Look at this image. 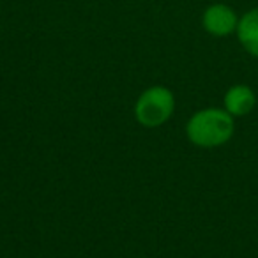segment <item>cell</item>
<instances>
[{
  "instance_id": "1",
  "label": "cell",
  "mask_w": 258,
  "mask_h": 258,
  "mask_svg": "<svg viewBox=\"0 0 258 258\" xmlns=\"http://www.w3.org/2000/svg\"><path fill=\"white\" fill-rule=\"evenodd\" d=\"M233 129H235V124L228 111L207 108V110L197 111L189 118L186 133L189 142L197 147L212 149L226 144L232 138Z\"/></svg>"
},
{
  "instance_id": "2",
  "label": "cell",
  "mask_w": 258,
  "mask_h": 258,
  "mask_svg": "<svg viewBox=\"0 0 258 258\" xmlns=\"http://www.w3.org/2000/svg\"><path fill=\"white\" fill-rule=\"evenodd\" d=\"M175 110V97L166 87L156 85L144 90L135 104V117L145 127L163 125Z\"/></svg>"
},
{
  "instance_id": "3",
  "label": "cell",
  "mask_w": 258,
  "mask_h": 258,
  "mask_svg": "<svg viewBox=\"0 0 258 258\" xmlns=\"http://www.w3.org/2000/svg\"><path fill=\"white\" fill-rule=\"evenodd\" d=\"M239 18L235 11L225 4H214L204 13V27L209 34L218 37H225L237 30Z\"/></svg>"
},
{
  "instance_id": "4",
  "label": "cell",
  "mask_w": 258,
  "mask_h": 258,
  "mask_svg": "<svg viewBox=\"0 0 258 258\" xmlns=\"http://www.w3.org/2000/svg\"><path fill=\"white\" fill-rule=\"evenodd\" d=\"M256 97L247 85H233L225 94V110L232 117L247 115L254 108Z\"/></svg>"
},
{
  "instance_id": "5",
  "label": "cell",
  "mask_w": 258,
  "mask_h": 258,
  "mask_svg": "<svg viewBox=\"0 0 258 258\" xmlns=\"http://www.w3.org/2000/svg\"><path fill=\"white\" fill-rule=\"evenodd\" d=\"M237 36L242 48L258 58V8L247 11L237 25Z\"/></svg>"
}]
</instances>
